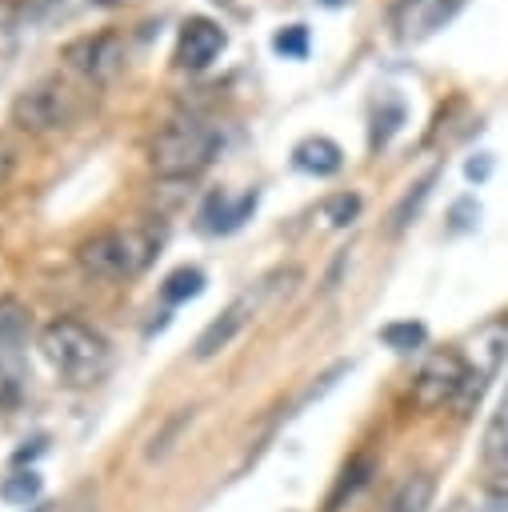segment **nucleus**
I'll return each mask as SVG.
<instances>
[{
	"label": "nucleus",
	"mask_w": 508,
	"mask_h": 512,
	"mask_svg": "<svg viewBox=\"0 0 508 512\" xmlns=\"http://www.w3.org/2000/svg\"><path fill=\"white\" fill-rule=\"evenodd\" d=\"M508 356V316L500 320H488L472 340H468V352H464V384H460V396H456V412L468 416L480 396L488 392V384L496 380L500 364Z\"/></svg>",
	"instance_id": "nucleus-5"
},
{
	"label": "nucleus",
	"mask_w": 508,
	"mask_h": 512,
	"mask_svg": "<svg viewBox=\"0 0 508 512\" xmlns=\"http://www.w3.org/2000/svg\"><path fill=\"white\" fill-rule=\"evenodd\" d=\"M40 488H44V480H40V472H12V476H4V484H0V500L4 504H36V496H40Z\"/></svg>",
	"instance_id": "nucleus-18"
},
{
	"label": "nucleus",
	"mask_w": 508,
	"mask_h": 512,
	"mask_svg": "<svg viewBox=\"0 0 508 512\" xmlns=\"http://www.w3.org/2000/svg\"><path fill=\"white\" fill-rule=\"evenodd\" d=\"M24 348H28V308L16 296L0 300V404H12L24 384Z\"/></svg>",
	"instance_id": "nucleus-7"
},
{
	"label": "nucleus",
	"mask_w": 508,
	"mask_h": 512,
	"mask_svg": "<svg viewBox=\"0 0 508 512\" xmlns=\"http://www.w3.org/2000/svg\"><path fill=\"white\" fill-rule=\"evenodd\" d=\"M272 52L284 60H304L308 56V28L304 24H288L272 36Z\"/></svg>",
	"instance_id": "nucleus-21"
},
{
	"label": "nucleus",
	"mask_w": 508,
	"mask_h": 512,
	"mask_svg": "<svg viewBox=\"0 0 508 512\" xmlns=\"http://www.w3.org/2000/svg\"><path fill=\"white\" fill-rule=\"evenodd\" d=\"M464 176H468L472 184H484V180L492 176V156H488V152H476V156L464 164Z\"/></svg>",
	"instance_id": "nucleus-24"
},
{
	"label": "nucleus",
	"mask_w": 508,
	"mask_h": 512,
	"mask_svg": "<svg viewBox=\"0 0 508 512\" xmlns=\"http://www.w3.org/2000/svg\"><path fill=\"white\" fill-rule=\"evenodd\" d=\"M380 340H384L392 352H412V348H420V344L428 340V328H424L420 320H392V324L380 328Z\"/></svg>",
	"instance_id": "nucleus-19"
},
{
	"label": "nucleus",
	"mask_w": 508,
	"mask_h": 512,
	"mask_svg": "<svg viewBox=\"0 0 508 512\" xmlns=\"http://www.w3.org/2000/svg\"><path fill=\"white\" fill-rule=\"evenodd\" d=\"M404 120H408V108H404V100L400 96H380V104L372 108V128H368V148L372 152H380V148H388V140L404 128Z\"/></svg>",
	"instance_id": "nucleus-13"
},
{
	"label": "nucleus",
	"mask_w": 508,
	"mask_h": 512,
	"mask_svg": "<svg viewBox=\"0 0 508 512\" xmlns=\"http://www.w3.org/2000/svg\"><path fill=\"white\" fill-rule=\"evenodd\" d=\"M480 224V204H476V196H460L456 204H452V232H472Z\"/></svg>",
	"instance_id": "nucleus-23"
},
{
	"label": "nucleus",
	"mask_w": 508,
	"mask_h": 512,
	"mask_svg": "<svg viewBox=\"0 0 508 512\" xmlns=\"http://www.w3.org/2000/svg\"><path fill=\"white\" fill-rule=\"evenodd\" d=\"M484 456L508 464V388H504V396H500V404L484 428Z\"/></svg>",
	"instance_id": "nucleus-17"
},
{
	"label": "nucleus",
	"mask_w": 508,
	"mask_h": 512,
	"mask_svg": "<svg viewBox=\"0 0 508 512\" xmlns=\"http://www.w3.org/2000/svg\"><path fill=\"white\" fill-rule=\"evenodd\" d=\"M40 352L52 364V372L72 388L100 384L112 368V344L104 340V332H96L76 316L48 320L40 328Z\"/></svg>",
	"instance_id": "nucleus-1"
},
{
	"label": "nucleus",
	"mask_w": 508,
	"mask_h": 512,
	"mask_svg": "<svg viewBox=\"0 0 508 512\" xmlns=\"http://www.w3.org/2000/svg\"><path fill=\"white\" fill-rule=\"evenodd\" d=\"M428 504H432V476H408L388 500V512H428Z\"/></svg>",
	"instance_id": "nucleus-14"
},
{
	"label": "nucleus",
	"mask_w": 508,
	"mask_h": 512,
	"mask_svg": "<svg viewBox=\"0 0 508 512\" xmlns=\"http://www.w3.org/2000/svg\"><path fill=\"white\" fill-rule=\"evenodd\" d=\"M80 112H84L80 92L60 76H44L40 84H32L28 92L16 96L12 124L24 132H56V128H68Z\"/></svg>",
	"instance_id": "nucleus-4"
},
{
	"label": "nucleus",
	"mask_w": 508,
	"mask_h": 512,
	"mask_svg": "<svg viewBox=\"0 0 508 512\" xmlns=\"http://www.w3.org/2000/svg\"><path fill=\"white\" fill-rule=\"evenodd\" d=\"M292 168L304 172V176L324 180V176H336V172L344 168V152H340V144L328 140V136H304V140L292 148Z\"/></svg>",
	"instance_id": "nucleus-12"
},
{
	"label": "nucleus",
	"mask_w": 508,
	"mask_h": 512,
	"mask_svg": "<svg viewBox=\"0 0 508 512\" xmlns=\"http://www.w3.org/2000/svg\"><path fill=\"white\" fill-rule=\"evenodd\" d=\"M460 8H464V0H424V8H420V20H416V24H420L416 32H420V36H428V32L444 28V24H448V20H452Z\"/></svg>",
	"instance_id": "nucleus-22"
},
{
	"label": "nucleus",
	"mask_w": 508,
	"mask_h": 512,
	"mask_svg": "<svg viewBox=\"0 0 508 512\" xmlns=\"http://www.w3.org/2000/svg\"><path fill=\"white\" fill-rule=\"evenodd\" d=\"M460 384H464V352H432L416 380H412V400L416 408H440V404H456L460 396Z\"/></svg>",
	"instance_id": "nucleus-8"
},
{
	"label": "nucleus",
	"mask_w": 508,
	"mask_h": 512,
	"mask_svg": "<svg viewBox=\"0 0 508 512\" xmlns=\"http://www.w3.org/2000/svg\"><path fill=\"white\" fill-rule=\"evenodd\" d=\"M60 60H68L72 72H80L84 80L92 84H108L120 76L124 60H128V48H124V36L120 32H88V36H76L60 48Z\"/></svg>",
	"instance_id": "nucleus-6"
},
{
	"label": "nucleus",
	"mask_w": 508,
	"mask_h": 512,
	"mask_svg": "<svg viewBox=\"0 0 508 512\" xmlns=\"http://www.w3.org/2000/svg\"><path fill=\"white\" fill-rule=\"evenodd\" d=\"M228 36L216 20L208 16H188L180 24V36H176V64L188 68V72H204L220 52H224Z\"/></svg>",
	"instance_id": "nucleus-10"
},
{
	"label": "nucleus",
	"mask_w": 508,
	"mask_h": 512,
	"mask_svg": "<svg viewBox=\"0 0 508 512\" xmlns=\"http://www.w3.org/2000/svg\"><path fill=\"white\" fill-rule=\"evenodd\" d=\"M436 176H440V172H428L424 180H416V184H412V192H404V200H400V204H396V212H392V228H404V224H408V220L420 212V204L432 196Z\"/></svg>",
	"instance_id": "nucleus-20"
},
{
	"label": "nucleus",
	"mask_w": 508,
	"mask_h": 512,
	"mask_svg": "<svg viewBox=\"0 0 508 512\" xmlns=\"http://www.w3.org/2000/svg\"><path fill=\"white\" fill-rule=\"evenodd\" d=\"M8 168H12V156H8V152H4V148H0V180H4V176H8Z\"/></svg>",
	"instance_id": "nucleus-25"
},
{
	"label": "nucleus",
	"mask_w": 508,
	"mask_h": 512,
	"mask_svg": "<svg viewBox=\"0 0 508 512\" xmlns=\"http://www.w3.org/2000/svg\"><path fill=\"white\" fill-rule=\"evenodd\" d=\"M324 4H328V8H340V4H348V0H324Z\"/></svg>",
	"instance_id": "nucleus-27"
},
{
	"label": "nucleus",
	"mask_w": 508,
	"mask_h": 512,
	"mask_svg": "<svg viewBox=\"0 0 508 512\" xmlns=\"http://www.w3.org/2000/svg\"><path fill=\"white\" fill-rule=\"evenodd\" d=\"M448 512H472V508H468V504H452Z\"/></svg>",
	"instance_id": "nucleus-26"
},
{
	"label": "nucleus",
	"mask_w": 508,
	"mask_h": 512,
	"mask_svg": "<svg viewBox=\"0 0 508 512\" xmlns=\"http://www.w3.org/2000/svg\"><path fill=\"white\" fill-rule=\"evenodd\" d=\"M204 292V272L200 268H176V272H168L164 276V284H160V296L168 300V304H184V300H192V296H200Z\"/></svg>",
	"instance_id": "nucleus-16"
},
{
	"label": "nucleus",
	"mask_w": 508,
	"mask_h": 512,
	"mask_svg": "<svg viewBox=\"0 0 508 512\" xmlns=\"http://www.w3.org/2000/svg\"><path fill=\"white\" fill-rule=\"evenodd\" d=\"M32 512H48V508H32Z\"/></svg>",
	"instance_id": "nucleus-29"
},
{
	"label": "nucleus",
	"mask_w": 508,
	"mask_h": 512,
	"mask_svg": "<svg viewBox=\"0 0 508 512\" xmlns=\"http://www.w3.org/2000/svg\"><path fill=\"white\" fill-rule=\"evenodd\" d=\"M272 284H276V276L264 280V284H256V288H248V292H240V296L200 332V340H196V360H212L216 352H224V348L236 340V332L260 312V304H264V296L272 292Z\"/></svg>",
	"instance_id": "nucleus-9"
},
{
	"label": "nucleus",
	"mask_w": 508,
	"mask_h": 512,
	"mask_svg": "<svg viewBox=\"0 0 508 512\" xmlns=\"http://www.w3.org/2000/svg\"><path fill=\"white\" fill-rule=\"evenodd\" d=\"M356 216H360V196L356 192H336V196L320 200V208H316V220L324 228H348Z\"/></svg>",
	"instance_id": "nucleus-15"
},
{
	"label": "nucleus",
	"mask_w": 508,
	"mask_h": 512,
	"mask_svg": "<svg viewBox=\"0 0 508 512\" xmlns=\"http://www.w3.org/2000/svg\"><path fill=\"white\" fill-rule=\"evenodd\" d=\"M28 4H48V0H28Z\"/></svg>",
	"instance_id": "nucleus-28"
},
{
	"label": "nucleus",
	"mask_w": 508,
	"mask_h": 512,
	"mask_svg": "<svg viewBox=\"0 0 508 512\" xmlns=\"http://www.w3.org/2000/svg\"><path fill=\"white\" fill-rule=\"evenodd\" d=\"M160 248V236L148 228H104L80 244V268L96 280H132L140 276Z\"/></svg>",
	"instance_id": "nucleus-3"
},
{
	"label": "nucleus",
	"mask_w": 508,
	"mask_h": 512,
	"mask_svg": "<svg viewBox=\"0 0 508 512\" xmlns=\"http://www.w3.org/2000/svg\"><path fill=\"white\" fill-rule=\"evenodd\" d=\"M256 200H260V192H256V188H252V192H244L240 200H228L224 192H212V196H208V204L200 208V232H208V236L236 232V228L252 216Z\"/></svg>",
	"instance_id": "nucleus-11"
},
{
	"label": "nucleus",
	"mask_w": 508,
	"mask_h": 512,
	"mask_svg": "<svg viewBox=\"0 0 508 512\" xmlns=\"http://www.w3.org/2000/svg\"><path fill=\"white\" fill-rule=\"evenodd\" d=\"M224 136L212 128V124H200V120H172L164 124L152 144H148V164L156 176H168V180H188L196 172H204L216 152H220Z\"/></svg>",
	"instance_id": "nucleus-2"
}]
</instances>
